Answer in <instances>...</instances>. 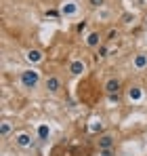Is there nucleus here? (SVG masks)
Segmentation results:
<instances>
[{"mask_svg":"<svg viewBox=\"0 0 147 156\" xmlns=\"http://www.w3.org/2000/svg\"><path fill=\"white\" fill-rule=\"evenodd\" d=\"M19 80H21L23 89H36L40 84V72L38 70H23Z\"/></svg>","mask_w":147,"mask_h":156,"instance_id":"obj_1","label":"nucleus"},{"mask_svg":"<svg viewBox=\"0 0 147 156\" xmlns=\"http://www.w3.org/2000/svg\"><path fill=\"white\" fill-rule=\"evenodd\" d=\"M97 146H99V150H111L116 146V137L111 133H103V135H99Z\"/></svg>","mask_w":147,"mask_h":156,"instance_id":"obj_4","label":"nucleus"},{"mask_svg":"<svg viewBox=\"0 0 147 156\" xmlns=\"http://www.w3.org/2000/svg\"><path fill=\"white\" fill-rule=\"evenodd\" d=\"M15 144H17L19 148H32V146H34L29 133H19V135H15Z\"/></svg>","mask_w":147,"mask_h":156,"instance_id":"obj_5","label":"nucleus"},{"mask_svg":"<svg viewBox=\"0 0 147 156\" xmlns=\"http://www.w3.org/2000/svg\"><path fill=\"white\" fill-rule=\"evenodd\" d=\"M27 59H29V61H40V59H42V53L38 51V49H29V51H27Z\"/></svg>","mask_w":147,"mask_h":156,"instance_id":"obj_10","label":"nucleus"},{"mask_svg":"<svg viewBox=\"0 0 147 156\" xmlns=\"http://www.w3.org/2000/svg\"><path fill=\"white\" fill-rule=\"evenodd\" d=\"M46 17H53V19H57V17H59V11H46Z\"/></svg>","mask_w":147,"mask_h":156,"instance_id":"obj_16","label":"nucleus"},{"mask_svg":"<svg viewBox=\"0 0 147 156\" xmlns=\"http://www.w3.org/2000/svg\"><path fill=\"white\" fill-rule=\"evenodd\" d=\"M76 9H78V6H76L74 2H70V6H63V15H74Z\"/></svg>","mask_w":147,"mask_h":156,"instance_id":"obj_13","label":"nucleus"},{"mask_svg":"<svg viewBox=\"0 0 147 156\" xmlns=\"http://www.w3.org/2000/svg\"><path fill=\"white\" fill-rule=\"evenodd\" d=\"M49 135V129L46 127H40V137H46Z\"/></svg>","mask_w":147,"mask_h":156,"instance_id":"obj_19","label":"nucleus"},{"mask_svg":"<svg viewBox=\"0 0 147 156\" xmlns=\"http://www.w3.org/2000/svg\"><path fill=\"white\" fill-rule=\"evenodd\" d=\"M122 19H124V23H130V19H135V15H128L126 13V15H122Z\"/></svg>","mask_w":147,"mask_h":156,"instance_id":"obj_17","label":"nucleus"},{"mask_svg":"<svg viewBox=\"0 0 147 156\" xmlns=\"http://www.w3.org/2000/svg\"><path fill=\"white\" fill-rule=\"evenodd\" d=\"M99 152H101V156H111L114 154V148L111 150H99Z\"/></svg>","mask_w":147,"mask_h":156,"instance_id":"obj_18","label":"nucleus"},{"mask_svg":"<svg viewBox=\"0 0 147 156\" xmlns=\"http://www.w3.org/2000/svg\"><path fill=\"white\" fill-rule=\"evenodd\" d=\"M86 44L91 47V49H99L103 42H101V34L99 32H91L88 34V38H86Z\"/></svg>","mask_w":147,"mask_h":156,"instance_id":"obj_7","label":"nucleus"},{"mask_svg":"<svg viewBox=\"0 0 147 156\" xmlns=\"http://www.w3.org/2000/svg\"><path fill=\"white\" fill-rule=\"evenodd\" d=\"M132 66H135L137 70H145V68H147V55H143V53H141V55H137V57H135V61H132Z\"/></svg>","mask_w":147,"mask_h":156,"instance_id":"obj_8","label":"nucleus"},{"mask_svg":"<svg viewBox=\"0 0 147 156\" xmlns=\"http://www.w3.org/2000/svg\"><path fill=\"white\" fill-rule=\"evenodd\" d=\"M107 55H109V49H107V44H101V47L97 49V57H99V59H105Z\"/></svg>","mask_w":147,"mask_h":156,"instance_id":"obj_11","label":"nucleus"},{"mask_svg":"<svg viewBox=\"0 0 147 156\" xmlns=\"http://www.w3.org/2000/svg\"><path fill=\"white\" fill-rule=\"evenodd\" d=\"M118 36H120V32H118V30H109V32H107V36H105V40H107V42H111V40H116Z\"/></svg>","mask_w":147,"mask_h":156,"instance_id":"obj_12","label":"nucleus"},{"mask_svg":"<svg viewBox=\"0 0 147 156\" xmlns=\"http://www.w3.org/2000/svg\"><path fill=\"white\" fill-rule=\"evenodd\" d=\"M46 91H49L50 95H57L59 91H61V87H63V82H61V78L57 76V74H50L49 78H46Z\"/></svg>","mask_w":147,"mask_h":156,"instance_id":"obj_3","label":"nucleus"},{"mask_svg":"<svg viewBox=\"0 0 147 156\" xmlns=\"http://www.w3.org/2000/svg\"><path fill=\"white\" fill-rule=\"evenodd\" d=\"M103 91L107 93V95H118L120 91H122V82H120V78L111 76L105 80V84H103Z\"/></svg>","mask_w":147,"mask_h":156,"instance_id":"obj_2","label":"nucleus"},{"mask_svg":"<svg viewBox=\"0 0 147 156\" xmlns=\"http://www.w3.org/2000/svg\"><path fill=\"white\" fill-rule=\"evenodd\" d=\"M86 26H88L86 21H82V23H78V26H76V32H84V30H86Z\"/></svg>","mask_w":147,"mask_h":156,"instance_id":"obj_15","label":"nucleus"},{"mask_svg":"<svg viewBox=\"0 0 147 156\" xmlns=\"http://www.w3.org/2000/svg\"><path fill=\"white\" fill-rule=\"evenodd\" d=\"M105 4V0H88V6L91 9H101Z\"/></svg>","mask_w":147,"mask_h":156,"instance_id":"obj_14","label":"nucleus"},{"mask_svg":"<svg viewBox=\"0 0 147 156\" xmlns=\"http://www.w3.org/2000/svg\"><path fill=\"white\" fill-rule=\"evenodd\" d=\"M11 131H13L11 122H9V120H2V125H0V137H2V139H6V137L11 135Z\"/></svg>","mask_w":147,"mask_h":156,"instance_id":"obj_9","label":"nucleus"},{"mask_svg":"<svg viewBox=\"0 0 147 156\" xmlns=\"http://www.w3.org/2000/svg\"><path fill=\"white\" fill-rule=\"evenodd\" d=\"M70 72H72L74 76H80V74H84L86 72V63L82 61V59H76L70 63Z\"/></svg>","mask_w":147,"mask_h":156,"instance_id":"obj_6","label":"nucleus"}]
</instances>
